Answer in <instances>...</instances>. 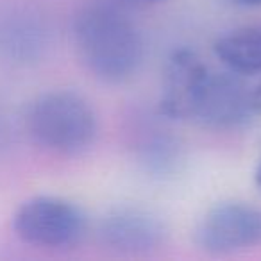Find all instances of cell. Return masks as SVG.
I'll return each mask as SVG.
<instances>
[{
    "mask_svg": "<svg viewBox=\"0 0 261 261\" xmlns=\"http://www.w3.org/2000/svg\"><path fill=\"white\" fill-rule=\"evenodd\" d=\"M73 43L83 65L104 83H125L140 72L145 40L136 22L120 8L93 2L73 22Z\"/></svg>",
    "mask_w": 261,
    "mask_h": 261,
    "instance_id": "1",
    "label": "cell"
},
{
    "mask_svg": "<svg viewBox=\"0 0 261 261\" xmlns=\"http://www.w3.org/2000/svg\"><path fill=\"white\" fill-rule=\"evenodd\" d=\"M36 145L59 156L75 158L93 149L98 118L86 97L72 90H54L36 97L25 115Z\"/></svg>",
    "mask_w": 261,
    "mask_h": 261,
    "instance_id": "2",
    "label": "cell"
},
{
    "mask_svg": "<svg viewBox=\"0 0 261 261\" xmlns=\"http://www.w3.org/2000/svg\"><path fill=\"white\" fill-rule=\"evenodd\" d=\"M13 229L22 242L41 249H68L86 238L90 222L79 204L58 195H36L20 204Z\"/></svg>",
    "mask_w": 261,
    "mask_h": 261,
    "instance_id": "3",
    "label": "cell"
},
{
    "mask_svg": "<svg viewBox=\"0 0 261 261\" xmlns=\"http://www.w3.org/2000/svg\"><path fill=\"white\" fill-rule=\"evenodd\" d=\"M193 243L211 256H227L261 245V207L243 200L218 202L193 229Z\"/></svg>",
    "mask_w": 261,
    "mask_h": 261,
    "instance_id": "4",
    "label": "cell"
},
{
    "mask_svg": "<svg viewBox=\"0 0 261 261\" xmlns=\"http://www.w3.org/2000/svg\"><path fill=\"white\" fill-rule=\"evenodd\" d=\"M254 115L250 90L240 75L211 68L193 113V125L210 130H234L247 125Z\"/></svg>",
    "mask_w": 261,
    "mask_h": 261,
    "instance_id": "5",
    "label": "cell"
},
{
    "mask_svg": "<svg viewBox=\"0 0 261 261\" xmlns=\"http://www.w3.org/2000/svg\"><path fill=\"white\" fill-rule=\"evenodd\" d=\"M98 240L120 254H149L167 240V225L154 211L140 206H120L98 222Z\"/></svg>",
    "mask_w": 261,
    "mask_h": 261,
    "instance_id": "6",
    "label": "cell"
},
{
    "mask_svg": "<svg viewBox=\"0 0 261 261\" xmlns=\"http://www.w3.org/2000/svg\"><path fill=\"white\" fill-rule=\"evenodd\" d=\"M211 66L190 48H179L168 56L161 81L160 113L174 122L190 123L202 81Z\"/></svg>",
    "mask_w": 261,
    "mask_h": 261,
    "instance_id": "7",
    "label": "cell"
},
{
    "mask_svg": "<svg viewBox=\"0 0 261 261\" xmlns=\"http://www.w3.org/2000/svg\"><path fill=\"white\" fill-rule=\"evenodd\" d=\"M215 58L236 75L261 73V25L240 27L213 43Z\"/></svg>",
    "mask_w": 261,
    "mask_h": 261,
    "instance_id": "8",
    "label": "cell"
},
{
    "mask_svg": "<svg viewBox=\"0 0 261 261\" xmlns=\"http://www.w3.org/2000/svg\"><path fill=\"white\" fill-rule=\"evenodd\" d=\"M250 100H252V108L256 115H261V81L256 84V88L250 90Z\"/></svg>",
    "mask_w": 261,
    "mask_h": 261,
    "instance_id": "9",
    "label": "cell"
},
{
    "mask_svg": "<svg viewBox=\"0 0 261 261\" xmlns=\"http://www.w3.org/2000/svg\"><path fill=\"white\" fill-rule=\"evenodd\" d=\"M254 185H256L257 192L261 193V158H259V161H257L256 168H254Z\"/></svg>",
    "mask_w": 261,
    "mask_h": 261,
    "instance_id": "10",
    "label": "cell"
},
{
    "mask_svg": "<svg viewBox=\"0 0 261 261\" xmlns=\"http://www.w3.org/2000/svg\"><path fill=\"white\" fill-rule=\"evenodd\" d=\"M232 2L243 8H261V0H232Z\"/></svg>",
    "mask_w": 261,
    "mask_h": 261,
    "instance_id": "11",
    "label": "cell"
},
{
    "mask_svg": "<svg viewBox=\"0 0 261 261\" xmlns=\"http://www.w3.org/2000/svg\"><path fill=\"white\" fill-rule=\"evenodd\" d=\"M136 2H160V0H136Z\"/></svg>",
    "mask_w": 261,
    "mask_h": 261,
    "instance_id": "12",
    "label": "cell"
}]
</instances>
